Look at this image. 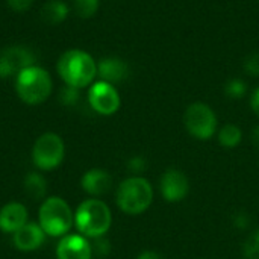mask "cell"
<instances>
[{
  "instance_id": "obj_1",
  "label": "cell",
  "mask_w": 259,
  "mask_h": 259,
  "mask_svg": "<svg viewBox=\"0 0 259 259\" xmlns=\"http://www.w3.org/2000/svg\"><path fill=\"white\" fill-rule=\"evenodd\" d=\"M58 73L65 85L83 88L90 85L97 74V64L93 56L83 50H68L58 61Z\"/></svg>"
},
{
  "instance_id": "obj_2",
  "label": "cell",
  "mask_w": 259,
  "mask_h": 259,
  "mask_svg": "<svg viewBox=\"0 0 259 259\" xmlns=\"http://www.w3.org/2000/svg\"><path fill=\"white\" fill-rule=\"evenodd\" d=\"M111 211L99 199H88L79 205L74 214V225L82 235L97 238L103 237L111 228Z\"/></svg>"
},
{
  "instance_id": "obj_3",
  "label": "cell",
  "mask_w": 259,
  "mask_h": 259,
  "mask_svg": "<svg viewBox=\"0 0 259 259\" xmlns=\"http://www.w3.org/2000/svg\"><path fill=\"white\" fill-rule=\"evenodd\" d=\"M15 91L24 103L39 105L52 93V77L42 67H27L17 74Z\"/></svg>"
},
{
  "instance_id": "obj_4",
  "label": "cell",
  "mask_w": 259,
  "mask_h": 259,
  "mask_svg": "<svg viewBox=\"0 0 259 259\" xmlns=\"http://www.w3.org/2000/svg\"><path fill=\"white\" fill-rule=\"evenodd\" d=\"M39 226L50 237H64L74 223V215L68 203L61 197H49L39 208Z\"/></svg>"
},
{
  "instance_id": "obj_5",
  "label": "cell",
  "mask_w": 259,
  "mask_h": 259,
  "mask_svg": "<svg viewBox=\"0 0 259 259\" xmlns=\"http://www.w3.org/2000/svg\"><path fill=\"white\" fill-rule=\"evenodd\" d=\"M153 200V190L144 178H129L118 187L117 205L131 215L144 212Z\"/></svg>"
},
{
  "instance_id": "obj_6",
  "label": "cell",
  "mask_w": 259,
  "mask_h": 259,
  "mask_svg": "<svg viewBox=\"0 0 259 259\" xmlns=\"http://www.w3.org/2000/svg\"><path fill=\"white\" fill-rule=\"evenodd\" d=\"M64 153L65 146L62 138L53 132H47L35 141L32 149V161L39 170H53L62 162Z\"/></svg>"
},
{
  "instance_id": "obj_7",
  "label": "cell",
  "mask_w": 259,
  "mask_h": 259,
  "mask_svg": "<svg viewBox=\"0 0 259 259\" xmlns=\"http://www.w3.org/2000/svg\"><path fill=\"white\" fill-rule=\"evenodd\" d=\"M184 124L194 138L208 140L217 129V117L206 103L196 102L187 108L184 114Z\"/></svg>"
},
{
  "instance_id": "obj_8",
  "label": "cell",
  "mask_w": 259,
  "mask_h": 259,
  "mask_svg": "<svg viewBox=\"0 0 259 259\" xmlns=\"http://www.w3.org/2000/svg\"><path fill=\"white\" fill-rule=\"evenodd\" d=\"M88 102L91 108L102 115H111L120 108V96L117 90L112 83L105 80H99L91 85L88 91Z\"/></svg>"
},
{
  "instance_id": "obj_9",
  "label": "cell",
  "mask_w": 259,
  "mask_h": 259,
  "mask_svg": "<svg viewBox=\"0 0 259 259\" xmlns=\"http://www.w3.org/2000/svg\"><path fill=\"white\" fill-rule=\"evenodd\" d=\"M32 65H35V56L27 47L11 46L0 50V79L18 74Z\"/></svg>"
},
{
  "instance_id": "obj_10",
  "label": "cell",
  "mask_w": 259,
  "mask_h": 259,
  "mask_svg": "<svg viewBox=\"0 0 259 259\" xmlns=\"http://www.w3.org/2000/svg\"><path fill=\"white\" fill-rule=\"evenodd\" d=\"M188 178L176 168H168L161 179V193L167 202H181L188 194Z\"/></svg>"
},
{
  "instance_id": "obj_11",
  "label": "cell",
  "mask_w": 259,
  "mask_h": 259,
  "mask_svg": "<svg viewBox=\"0 0 259 259\" xmlns=\"http://www.w3.org/2000/svg\"><path fill=\"white\" fill-rule=\"evenodd\" d=\"M93 249L82 235H64L56 247L58 259H91Z\"/></svg>"
},
{
  "instance_id": "obj_12",
  "label": "cell",
  "mask_w": 259,
  "mask_h": 259,
  "mask_svg": "<svg viewBox=\"0 0 259 259\" xmlns=\"http://www.w3.org/2000/svg\"><path fill=\"white\" fill-rule=\"evenodd\" d=\"M44 240H46V232L42 231V228L39 225L29 223V222L23 228H20L12 237L14 246L21 252H32L39 249Z\"/></svg>"
},
{
  "instance_id": "obj_13",
  "label": "cell",
  "mask_w": 259,
  "mask_h": 259,
  "mask_svg": "<svg viewBox=\"0 0 259 259\" xmlns=\"http://www.w3.org/2000/svg\"><path fill=\"white\" fill-rule=\"evenodd\" d=\"M27 223V209L18 202L6 203L0 209V231L5 234H15Z\"/></svg>"
},
{
  "instance_id": "obj_14",
  "label": "cell",
  "mask_w": 259,
  "mask_h": 259,
  "mask_svg": "<svg viewBox=\"0 0 259 259\" xmlns=\"http://www.w3.org/2000/svg\"><path fill=\"white\" fill-rule=\"evenodd\" d=\"M97 74L108 83H118L127 77L129 67L121 58L108 56L97 62Z\"/></svg>"
},
{
  "instance_id": "obj_15",
  "label": "cell",
  "mask_w": 259,
  "mask_h": 259,
  "mask_svg": "<svg viewBox=\"0 0 259 259\" xmlns=\"http://www.w3.org/2000/svg\"><path fill=\"white\" fill-rule=\"evenodd\" d=\"M80 185L90 196H103L111 190L112 178L105 170L93 168V170H88L82 176Z\"/></svg>"
},
{
  "instance_id": "obj_16",
  "label": "cell",
  "mask_w": 259,
  "mask_h": 259,
  "mask_svg": "<svg viewBox=\"0 0 259 259\" xmlns=\"http://www.w3.org/2000/svg\"><path fill=\"white\" fill-rule=\"evenodd\" d=\"M68 15V6L62 0H49L41 8V20L46 24L55 26L62 23Z\"/></svg>"
},
{
  "instance_id": "obj_17",
  "label": "cell",
  "mask_w": 259,
  "mask_h": 259,
  "mask_svg": "<svg viewBox=\"0 0 259 259\" xmlns=\"http://www.w3.org/2000/svg\"><path fill=\"white\" fill-rule=\"evenodd\" d=\"M24 191L30 199L39 200L46 196L47 191V182L39 173H29L24 178Z\"/></svg>"
},
{
  "instance_id": "obj_18",
  "label": "cell",
  "mask_w": 259,
  "mask_h": 259,
  "mask_svg": "<svg viewBox=\"0 0 259 259\" xmlns=\"http://www.w3.org/2000/svg\"><path fill=\"white\" fill-rule=\"evenodd\" d=\"M243 138L241 129L235 124H225L219 132V143L225 147H235Z\"/></svg>"
},
{
  "instance_id": "obj_19",
  "label": "cell",
  "mask_w": 259,
  "mask_h": 259,
  "mask_svg": "<svg viewBox=\"0 0 259 259\" xmlns=\"http://www.w3.org/2000/svg\"><path fill=\"white\" fill-rule=\"evenodd\" d=\"M73 9L80 18H90L97 12L99 0H73Z\"/></svg>"
},
{
  "instance_id": "obj_20",
  "label": "cell",
  "mask_w": 259,
  "mask_h": 259,
  "mask_svg": "<svg viewBox=\"0 0 259 259\" xmlns=\"http://www.w3.org/2000/svg\"><path fill=\"white\" fill-rule=\"evenodd\" d=\"M246 91H247L246 82L243 79H238V77L228 80L225 85V93L231 99H241V97H244Z\"/></svg>"
},
{
  "instance_id": "obj_21",
  "label": "cell",
  "mask_w": 259,
  "mask_h": 259,
  "mask_svg": "<svg viewBox=\"0 0 259 259\" xmlns=\"http://www.w3.org/2000/svg\"><path fill=\"white\" fill-rule=\"evenodd\" d=\"M243 255L246 259H259V231L253 232L243 246Z\"/></svg>"
},
{
  "instance_id": "obj_22",
  "label": "cell",
  "mask_w": 259,
  "mask_h": 259,
  "mask_svg": "<svg viewBox=\"0 0 259 259\" xmlns=\"http://www.w3.org/2000/svg\"><path fill=\"white\" fill-rule=\"evenodd\" d=\"M79 88L76 87H70V85H65L61 88V93H59V102L64 105V106H74L77 102H79Z\"/></svg>"
},
{
  "instance_id": "obj_23",
  "label": "cell",
  "mask_w": 259,
  "mask_h": 259,
  "mask_svg": "<svg viewBox=\"0 0 259 259\" xmlns=\"http://www.w3.org/2000/svg\"><path fill=\"white\" fill-rule=\"evenodd\" d=\"M243 67H244V70H246V73L247 74H250V76H259V53H252V55H249L246 59H244V64H243Z\"/></svg>"
},
{
  "instance_id": "obj_24",
  "label": "cell",
  "mask_w": 259,
  "mask_h": 259,
  "mask_svg": "<svg viewBox=\"0 0 259 259\" xmlns=\"http://www.w3.org/2000/svg\"><path fill=\"white\" fill-rule=\"evenodd\" d=\"M127 168H129L132 173H138V175H140V173L146 171V168H147V161H146L143 156H134V158L129 159Z\"/></svg>"
},
{
  "instance_id": "obj_25",
  "label": "cell",
  "mask_w": 259,
  "mask_h": 259,
  "mask_svg": "<svg viewBox=\"0 0 259 259\" xmlns=\"http://www.w3.org/2000/svg\"><path fill=\"white\" fill-rule=\"evenodd\" d=\"M250 215H247L246 212L240 211L234 215V226L238 229H247L250 226Z\"/></svg>"
},
{
  "instance_id": "obj_26",
  "label": "cell",
  "mask_w": 259,
  "mask_h": 259,
  "mask_svg": "<svg viewBox=\"0 0 259 259\" xmlns=\"http://www.w3.org/2000/svg\"><path fill=\"white\" fill-rule=\"evenodd\" d=\"M33 0H8V6L15 12H24L32 6Z\"/></svg>"
},
{
  "instance_id": "obj_27",
  "label": "cell",
  "mask_w": 259,
  "mask_h": 259,
  "mask_svg": "<svg viewBox=\"0 0 259 259\" xmlns=\"http://www.w3.org/2000/svg\"><path fill=\"white\" fill-rule=\"evenodd\" d=\"M94 246H96V252L99 255H108L109 253V241H106L103 237H97Z\"/></svg>"
},
{
  "instance_id": "obj_28",
  "label": "cell",
  "mask_w": 259,
  "mask_h": 259,
  "mask_svg": "<svg viewBox=\"0 0 259 259\" xmlns=\"http://www.w3.org/2000/svg\"><path fill=\"white\" fill-rule=\"evenodd\" d=\"M250 106H252L253 112L259 117V88L255 90V93H253L252 97H250Z\"/></svg>"
},
{
  "instance_id": "obj_29",
  "label": "cell",
  "mask_w": 259,
  "mask_h": 259,
  "mask_svg": "<svg viewBox=\"0 0 259 259\" xmlns=\"http://www.w3.org/2000/svg\"><path fill=\"white\" fill-rule=\"evenodd\" d=\"M137 259H164L161 255H158L156 252H150V250H147V252H143L140 256Z\"/></svg>"
},
{
  "instance_id": "obj_30",
  "label": "cell",
  "mask_w": 259,
  "mask_h": 259,
  "mask_svg": "<svg viewBox=\"0 0 259 259\" xmlns=\"http://www.w3.org/2000/svg\"><path fill=\"white\" fill-rule=\"evenodd\" d=\"M252 141H253L255 147H258L259 149V126H256V127L253 129V132H252Z\"/></svg>"
}]
</instances>
